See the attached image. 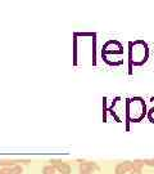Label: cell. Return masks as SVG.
I'll list each match as a JSON object with an SVG mask.
<instances>
[{
  "instance_id": "obj_1",
  "label": "cell",
  "mask_w": 154,
  "mask_h": 174,
  "mask_svg": "<svg viewBox=\"0 0 154 174\" xmlns=\"http://www.w3.org/2000/svg\"><path fill=\"white\" fill-rule=\"evenodd\" d=\"M101 56L108 64L119 66L123 63V46L117 40H109L103 46Z\"/></svg>"
},
{
  "instance_id": "obj_2",
  "label": "cell",
  "mask_w": 154,
  "mask_h": 174,
  "mask_svg": "<svg viewBox=\"0 0 154 174\" xmlns=\"http://www.w3.org/2000/svg\"><path fill=\"white\" fill-rule=\"evenodd\" d=\"M149 58V48L144 40L130 43V62L134 66H143Z\"/></svg>"
},
{
  "instance_id": "obj_3",
  "label": "cell",
  "mask_w": 154,
  "mask_h": 174,
  "mask_svg": "<svg viewBox=\"0 0 154 174\" xmlns=\"http://www.w3.org/2000/svg\"><path fill=\"white\" fill-rule=\"evenodd\" d=\"M147 104L140 97H134L127 102V117L134 123H139L147 115Z\"/></svg>"
},
{
  "instance_id": "obj_4",
  "label": "cell",
  "mask_w": 154,
  "mask_h": 174,
  "mask_svg": "<svg viewBox=\"0 0 154 174\" xmlns=\"http://www.w3.org/2000/svg\"><path fill=\"white\" fill-rule=\"evenodd\" d=\"M132 170V161H123V163H119L117 166H115V174H126L128 172Z\"/></svg>"
},
{
  "instance_id": "obj_5",
  "label": "cell",
  "mask_w": 154,
  "mask_h": 174,
  "mask_svg": "<svg viewBox=\"0 0 154 174\" xmlns=\"http://www.w3.org/2000/svg\"><path fill=\"white\" fill-rule=\"evenodd\" d=\"M98 169H99V166L95 163H91V161H82L80 164V172L93 173L94 170H98Z\"/></svg>"
},
{
  "instance_id": "obj_6",
  "label": "cell",
  "mask_w": 154,
  "mask_h": 174,
  "mask_svg": "<svg viewBox=\"0 0 154 174\" xmlns=\"http://www.w3.org/2000/svg\"><path fill=\"white\" fill-rule=\"evenodd\" d=\"M27 160L24 161H19V160H0V166L3 168H13L16 165H18V163H26Z\"/></svg>"
},
{
  "instance_id": "obj_7",
  "label": "cell",
  "mask_w": 154,
  "mask_h": 174,
  "mask_svg": "<svg viewBox=\"0 0 154 174\" xmlns=\"http://www.w3.org/2000/svg\"><path fill=\"white\" fill-rule=\"evenodd\" d=\"M57 170L59 172V174H71V166L66 163H62L57 166Z\"/></svg>"
},
{
  "instance_id": "obj_8",
  "label": "cell",
  "mask_w": 154,
  "mask_h": 174,
  "mask_svg": "<svg viewBox=\"0 0 154 174\" xmlns=\"http://www.w3.org/2000/svg\"><path fill=\"white\" fill-rule=\"evenodd\" d=\"M144 165V160H134L132 161V170H141Z\"/></svg>"
},
{
  "instance_id": "obj_9",
  "label": "cell",
  "mask_w": 154,
  "mask_h": 174,
  "mask_svg": "<svg viewBox=\"0 0 154 174\" xmlns=\"http://www.w3.org/2000/svg\"><path fill=\"white\" fill-rule=\"evenodd\" d=\"M55 172H57V169L54 166H51V165H48V166H45L42 169V174H57Z\"/></svg>"
},
{
  "instance_id": "obj_10",
  "label": "cell",
  "mask_w": 154,
  "mask_h": 174,
  "mask_svg": "<svg viewBox=\"0 0 154 174\" xmlns=\"http://www.w3.org/2000/svg\"><path fill=\"white\" fill-rule=\"evenodd\" d=\"M22 173V166L21 165H16V166L10 168V174H21Z\"/></svg>"
},
{
  "instance_id": "obj_11",
  "label": "cell",
  "mask_w": 154,
  "mask_h": 174,
  "mask_svg": "<svg viewBox=\"0 0 154 174\" xmlns=\"http://www.w3.org/2000/svg\"><path fill=\"white\" fill-rule=\"evenodd\" d=\"M148 119H149V121H150V123H154V106L150 108V110L148 111Z\"/></svg>"
},
{
  "instance_id": "obj_12",
  "label": "cell",
  "mask_w": 154,
  "mask_h": 174,
  "mask_svg": "<svg viewBox=\"0 0 154 174\" xmlns=\"http://www.w3.org/2000/svg\"><path fill=\"white\" fill-rule=\"evenodd\" d=\"M144 164L148 165V166H154V159H145Z\"/></svg>"
},
{
  "instance_id": "obj_13",
  "label": "cell",
  "mask_w": 154,
  "mask_h": 174,
  "mask_svg": "<svg viewBox=\"0 0 154 174\" xmlns=\"http://www.w3.org/2000/svg\"><path fill=\"white\" fill-rule=\"evenodd\" d=\"M0 174H10V168H3V169H0Z\"/></svg>"
},
{
  "instance_id": "obj_14",
  "label": "cell",
  "mask_w": 154,
  "mask_h": 174,
  "mask_svg": "<svg viewBox=\"0 0 154 174\" xmlns=\"http://www.w3.org/2000/svg\"><path fill=\"white\" fill-rule=\"evenodd\" d=\"M130 174H141V170H131Z\"/></svg>"
},
{
  "instance_id": "obj_15",
  "label": "cell",
  "mask_w": 154,
  "mask_h": 174,
  "mask_svg": "<svg viewBox=\"0 0 154 174\" xmlns=\"http://www.w3.org/2000/svg\"><path fill=\"white\" fill-rule=\"evenodd\" d=\"M80 174H91V173H89V172H80Z\"/></svg>"
}]
</instances>
